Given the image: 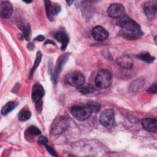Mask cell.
I'll use <instances>...</instances> for the list:
<instances>
[{
    "label": "cell",
    "mask_w": 157,
    "mask_h": 157,
    "mask_svg": "<svg viewBox=\"0 0 157 157\" xmlns=\"http://www.w3.org/2000/svg\"><path fill=\"white\" fill-rule=\"evenodd\" d=\"M118 25L121 28L122 36L126 39L136 40L143 36L140 25L124 14L118 18Z\"/></svg>",
    "instance_id": "obj_1"
},
{
    "label": "cell",
    "mask_w": 157,
    "mask_h": 157,
    "mask_svg": "<svg viewBox=\"0 0 157 157\" xmlns=\"http://www.w3.org/2000/svg\"><path fill=\"white\" fill-rule=\"evenodd\" d=\"M112 74L106 69L100 71L96 76L95 85L101 89H105L108 88L112 83Z\"/></svg>",
    "instance_id": "obj_2"
},
{
    "label": "cell",
    "mask_w": 157,
    "mask_h": 157,
    "mask_svg": "<svg viewBox=\"0 0 157 157\" xmlns=\"http://www.w3.org/2000/svg\"><path fill=\"white\" fill-rule=\"evenodd\" d=\"M69 125V121L66 118L64 117L56 118L52 124L51 133L53 135L60 134L66 131Z\"/></svg>",
    "instance_id": "obj_3"
},
{
    "label": "cell",
    "mask_w": 157,
    "mask_h": 157,
    "mask_svg": "<svg viewBox=\"0 0 157 157\" xmlns=\"http://www.w3.org/2000/svg\"><path fill=\"white\" fill-rule=\"evenodd\" d=\"M71 115L77 120L84 121L91 116L92 112L90 108L86 106H74L71 110Z\"/></svg>",
    "instance_id": "obj_4"
},
{
    "label": "cell",
    "mask_w": 157,
    "mask_h": 157,
    "mask_svg": "<svg viewBox=\"0 0 157 157\" xmlns=\"http://www.w3.org/2000/svg\"><path fill=\"white\" fill-rule=\"evenodd\" d=\"M101 124L107 128L113 126L115 124V113L112 109H105L103 110L99 117Z\"/></svg>",
    "instance_id": "obj_5"
},
{
    "label": "cell",
    "mask_w": 157,
    "mask_h": 157,
    "mask_svg": "<svg viewBox=\"0 0 157 157\" xmlns=\"http://www.w3.org/2000/svg\"><path fill=\"white\" fill-rule=\"evenodd\" d=\"M66 82L71 86L78 88L85 83L84 75L78 71H75L69 74L66 77Z\"/></svg>",
    "instance_id": "obj_6"
},
{
    "label": "cell",
    "mask_w": 157,
    "mask_h": 157,
    "mask_svg": "<svg viewBox=\"0 0 157 157\" xmlns=\"http://www.w3.org/2000/svg\"><path fill=\"white\" fill-rule=\"evenodd\" d=\"M124 6L118 3H114L110 5L107 9V13L109 17L112 18H118L124 14Z\"/></svg>",
    "instance_id": "obj_7"
},
{
    "label": "cell",
    "mask_w": 157,
    "mask_h": 157,
    "mask_svg": "<svg viewBox=\"0 0 157 157\" xmlns=\"http://www.w3.org/2000/svg\"><path fill=\"white\" fill-rule=\"evenodd\" d=\"M93 37L98 41L105 40L109 36V33L104 28L100 26H95L91 31Z\"/></svg>",
    "instance_id": "obj_8"
},
{
    "label": "cell",
    "mask_w": 157,
    "mask_h": 157,
    "mask_svg": "<svg viewBox=\"0 0 157 157\" xmlns=\"http://www.w3.org/2000/svg\"><path fill=\"white\" fill-rule=\"evenodd\" d=\"M44 96V90L43 86L39 83H36L33 85L31 93V98L34 102L36 103L41 101Z\"/></svg>",
    "instance_id": "obj_9"
},
{
    "label": "cell",
    "mask_w": 157,
    "mask_h": 157,
    "mask_svg": "<svg viewBox=\"0 0 157 157\" xmlns=\"http://www.w3.org/2000/svg\"><path fill=\"white\" fill-rule=\"evenodd\" d=\"M116 61L120 67L124 69H129L133 66V61L132 58L126 54L122 55L118 57Z\"/></svg>",
    "instance_id": "obj_10"
},
{
    "label": "cell",
    "mask_w": 157,
    "mask_h": 157,
    "mask_svg": "<svg viewBox=\"0 0 157 157\" xmlns=\"http://www.w3.org/2000/svg\"><path fill=\"white\" fill-rule=\"evenodd\" d=\"M13 13L12 4L9 1H2L0 5V14L2 18H8Z\"/></svg>",
    "instance_id": "obj_11"
},
{
    "label": "cell",
    "mask_w": 157,
    "mask_h": 157,
    "mask_svg": "<svg viewBox=\"0 0 157 157\" xmlns=\"http://www.w3.org/2000/svg\"><path fill=\"white\" fill-rule=\"evenodd\" d=\"M69 54L65 53V54L60 56L59 58H58V59L57 61V63H56V67H55V72H54V74H53V80H54V82H56V80H57L58 76L59 74V73L61 72L63 66L64 65V64L67 61V59L69 58Z\"/></svg>",
    "instance_id": "obj_12"
},
{
    "label": "cell",
    "mask_w": 157,
    "mask_h": 157,
    "mask_svg": "<svg viewBox=\"0 0 157 157\" xmlns=\"http://www.w3.org/2000/svg\"><path fill=\"white\" fill-rule=\"evenodd\" d=\"M143 128L147 131L156 133L157 131L156 120L153 118H144L141 121Z\"/></svg>",
    "instance_id": "obj_13"
},
{
    "label": "cell",
    "mask_w": 157,
    "mask_h": 157,
    "mask_svg": "<svg viewBox=\"0 0 157 157\" xmlns=\"http://www.w3.org/2000/svg\"><path fill=\"white\" fill-rule=\"evenodd\" d=\"M144 12L148 18H153L156 14V5L151 1L146 2L144 7Z\"/></svg>",
    "instance_id": "obj_14"
},
{
    "label": "cell",
    "mask_w": 157,
    "mask_h": 157,
    "mask_svg": "<svg viewBox=\"0 0 157 157\" xmlns=\"http://www.w3.org/2000/svg\"><path fill=\"white\" fill-rule=\"evenodd\" d=\"M54 37L58 41H59L61 43V50H65L69 42V37L66 33H65L63 31H59L55 33Z\"/></svg>",
    "instance_id": "obj_15"
},
{
    "label": "cell",
    "mask_w": 157,
    "mask_h": 157,
    "mask_svg": "<svg viewBox=\"0 0 157 157\" xmlns=\"http://www.w3.org/2000/svg\"><path fill=\"white\" fill-rule=\"evenodd\" d=\"M18 105V102L15 101L8 102L6 104H5L1 110V114L2 115H6L12 111Z\"/></svg>",
    "instance_id": "obj_16"
},
{
    "label": "cell",
    "mask_w": 157,
    "mask_h": 157,
    "mask_svg": "<svg viewBox=\"0 0 157 157\" xmlns=\"http://www.w3.org/2000/svg\"><path fill=\"white\" fill-rule=\"evenodd\" d=\"M137 58L142 61H144L148 63H151L153 62L155 59V58L154 56H152L150 55V54L148 52H142L141 53H139L137 55Z\"/></svg>",
    "instance_id": "obj_17"
},
{
    "label": "cell",
    "mask_w": 157,
    "mask_h": 157,
    "mask_svg": "<svg viewBox=\"0 0 157 157\" xmlns=\"http://www.w3.org/2000/svg\"><path fill=\"white\" fill-rule=\"evenodd\" d=\"M31 116V112L27 109H23L18 113V119L20 121H25L30 118Z\"/></svg>",
    "instance_id": "obj_18"
},
{
    "label": "cell",
    "mask_w": 157,
    "mask_h": 157,
    "mask_svg": "<svg viewBox=\"0 0 157 157\" xmlns=\"http://www.w3.org/2000/svg\"><path fill=\"white\" fill-rule=\"evenodd\" d=\"M41 59H42V53L40 52H37V55H36V59L34 63V65L31 70V75H32L33 74V73L34 72V71H36V69L37 68V67L39 66V65L40 64V63L41 61Z\"/></svg>",
    "instance_id": "obj_19"
},
{
    "label": "cell",
    "mask_w": 157,
    "mask_h": 157,
    "mask_svg": "<svg viewBox=\"0 0 157 157\" xmlns=\"http://www.w3.org/2000/svg\"><path fill=\"white\" fill-rule=\"evenodd\" d=\"M78 89L83 94H89L94 91V88L90 85H82L81 86L78 87Z\"/></svg>",
    "instance_id": "obj_20"
},
{
    "label": "cell",
    "mask_w": 157,
    "mask_h": 157,
    "mask_svg": "<svg viewBox=\"0 0 157 157\" xmlns=\"http://www.w3.org/2000/svg\"><path fill=\"white\" fill-rule=\"evenodd\" d=\"M87 106L90 108V109L91 110V112L93 113H97L99 111L100 109H101V105L99 103L94 102V101H91L89 102L87 104Z\"/></svg>",
    "instance_id": "obj_21"
},
{
    "label": "cell",
    "mask_w": 157,
    "mask_h": 157,
    "mask_svg": "<svg viewBox=\"0 0 157 157\" xmlns=\"http://www.w3.org/2000/svg\"><path fill=\"white\" fill-rule=\"evenodd\" d=\"M61 10V6L57 3H54L51 7V14L52 15H56Z\"/></svg>",
    "instance_id": "obj_22"
},
{
    "label": "cell",
    "mask_w": 157,
    "mask_h": 157,
    "mask_svg": "<svg viewBox=\"0 0 157 157\" xmlns=\"http://www.w3.org/2000/svg\"><path fill=\"white\" fill-rule=\"evenodd\" d=\"M44 3H45V9H46L47 17L50 20H52V14H51V7H52V6L50 5V1H45Z\"/></svg>",
    "instance_id": "obj_23"
},
{
    "label": "cell",
    "mask_w": 157,
    "mask_h": 157,
    "mask_svg": "<svg viewBox=\"0 0 157 157\" xmlns=\"http://www.w3.org/2000/svg\"><path fill=\"white\" fill-rule=\"evenodd\" d=\"M23 32V35L25 38L26 40H29V31H30V26L28 24L27 25H23V28H21Z\"/></svg>",
    "instance_id": "obj_24"
},
{
    "label": "cell",
    "mask_w": 157,
    "mask_h": 157,
    "mask_svg": "<svg viewBox=\"0 0 157 157\" xmlns=\"http://www.w3.org/2000/svg\"><path fill=\"white\" fill-rule=\"evenodd\" d=\"M28 131L29 134L34 135V136L39 135L41 132L40 130L37 127L34 126H31L29 127L28 129Z\"/></svg>",
    "instance_id": "obj_25"
},
{
    "label": "cell",
    "mask_w": 157,
    "mask_h": 157,
    "mask_svg": "<svg viewBox=\"0 0 157 157\" xmlns=\"http://www.w3.org/2000/svg\"><path fill=\"white\" fill-rule=\"evenodd\" d=\"M37 142L40 145H46L47 144V142H48V140L47 139L44 137V136H40L38 138V140H37Z\"/></svg>",
    "instance_id": "obj_26"
},
{
    "label": "cell",
    "mask_w": 157,
    "mask_h": 157,
    "mask_svg": "<svg viewBox=\"0 0 157 157\" xmlns=\"http://www.w3.org/2000/svg\"><path fill=\"white\" fill-rule=\"evenodd\" d=\"M156 90H157L156 83H155L150 87L148 88L147 91L151 94H155V93H156Z\"/></svg>",
    "instance_id": "obj_27"
},
{
    "label": "cell",
    "mask_w": 157,
    "mask_h": 157,
    "mask_svg": "<svg viewBox=\"0 0 157 157\" xmlns=\"http://www.w3.org/2000/svg\"><path fill=\"white\" fill-rule=\"evenodd\" d=\"M45 148H46V149L47 150V151H48L49 153H50L52 156H57V155L55 153V151L50 146L47 145V144L46 145H45Z\"/></svg>",
    "instance_id": "obj_28"
},
{
    "label": "cell",
    "mask_w": 157,
    "mask_h": 157,
    "mask_svg": "<svg viewBox=\"0 0 157 157\" xmlns=\"http://www.w3.org/2000/svg\"><path fill=\"white\" fill-rule=\"evenodd\" d=\"M45 39V37L42 36V35H39L37 36L36 38H34V40H37V41H43Z\"/></svg>",
    "instance_id": "obj_29"
},
{
    "label": "cell",
    "mask_w": 157,
    "mask_h": 157,
    "mask_svg": "<svg viewBox=\"0 0 157 157\" xmlns=\"http://www.w3.org/2000/svg\"><path fill=\"white\" fill-rule=\"evenodd\" d=\"M28 48H29V49L32 50V49L33 48V47H34V45H33V43H29V44L28 45Z\"/></svg>",
    "instance_id": "obj_30"
},
{
    "label": "cell",
    "mask_w": 157,
    "mask_h": 157,
    "mask_svg": "<svg viewBox=\"0 0 157 157\" xmlns=\"http://www.w3.org/2000/svg\"><path fill=\"white\" fill-rule=\"evenodd\" d=\"M72 2H73L72 1H66V3L67 4V5H69V6L71 5V4H72Z\"/></svg>",
    "instance_id": "obj_31"
},
{
    "label": "cell",
    "mask_w": 157,
    "mask_h": 157,
    "mask_svg": "<svg viewBox=\"0 0 157 157\" xmlns=\"http://www.w3.org/2000/svg\"><path fill=\"white\" fill-rule=\"evenodd\" d=\"M25 2H26V3H30V2H31L32 1H24Z\"/></svg>",
    "instance_id": "obj_32"
}]
</instances>
